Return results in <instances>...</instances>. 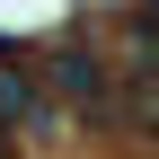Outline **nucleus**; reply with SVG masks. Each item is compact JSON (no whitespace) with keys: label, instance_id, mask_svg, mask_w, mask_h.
<instances>
[{"label":"nucleus","instance_id":"obj_1","mask_svg":"<svg viewBox=\"0 0 159 159\" xmlns=\"http://www.w3.org/2000/svg\"><path fill=\"white\" fill-rule=\"evenodd\" d=\"M133 27H150V35H159V0H133Z\"/></svg>","mask_w":159,"mask_h":159}]
</instances>
